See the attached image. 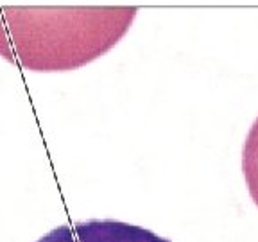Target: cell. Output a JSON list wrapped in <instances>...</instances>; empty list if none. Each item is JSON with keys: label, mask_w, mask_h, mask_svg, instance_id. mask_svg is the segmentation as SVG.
I'll list each match as a JSON object with an SVG mask.
<instances>
[{"label": "cell", "mask_w": 258, "mask_h": 242, "mask_svg": "<svg viewBox=\"0 0 258 242\" xmlns=\"http://www.w3.org/2000/svg\"><path fill=\"white\" fill-rule=\"evenodd\" d=\"M36 242H170L154 231L113 219H90L57 226Z\"/></svg>", "instance_id": "cell-1"}, {"label": "cell", "mask_w": 258, "mask_h": 242, "mask_svg": "<svg viewBox=\"0 0 258 242\" xmlns=\"http://www.w3.org/2000/svg\"><path fill=\"white\" fill-rule=\"evenodd\" d=\"M242 170L251 199L258 206V118L251 126L242 149Z\"/></svg>", "instance_id": "cell-2"}]
</instances>
